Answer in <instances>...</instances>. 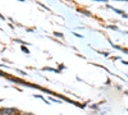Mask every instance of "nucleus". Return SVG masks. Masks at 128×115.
<instances>
[{
	"instance_id": "nucleus-1",
	"label": "nucleus",
	"mask_w": 128,
	"mask_h": 115,
	"mask_svg": "<svg viewBox=\"0 0 128 115\" xmlns=\"http://www.w3.org/2000/svg\"><path fill=\"white\" fill-rule=\"evenodd\" d=\"M18 113L17 109L14 108H3V109H0V115H13Z\"/></svg>"
},
{
	"instance_id": "nucleus-2",
	"label": "nucleus",
	"mask_w": 128,
	"mask_h": 115,
	"mask_svg": "<svg viewBox=\"0 0 128 115\" xmlns=\"http://www.w3.org/2000/svg\"><path fill=\"white\" fill-rule=\"evenodd\" d=\"M20 49H22V50L24 51V53H26V54H28V53H30V50H28V49H27V47H26L24 45H22V46H20Z\"/></svg>"
},
{
	"instance_id": "nucleus-3",
	"label": "nucleus",
	"mask_w": 128,
	"mask_h": 115,
	"mask_svg": "<svg viewBox=\"0 0 128 115\" xmlns=\"http://www.w3.org/2000/svg\"><path fill=\"white\" fill-rule=\"evenodd\" d=\"M54 35H55V36H58V37H62V38H63V35H62V33H59V32H54Z\"/></svg>"
},
{
	"instance_id": "nucleus-4",
	"label": "nucleus",
	"mask_w": 128,
	"mask_h": 115,
	"mask_svg": "<svg viewBox=\"0 0 128 115\" xmlns=\"http://www.w3.org/2000/svg\"><path fill=\"white\" fill-rule=\"evenodd\" d=\"M13 115H22V114H20V113H16V114H13Z\"/></svg>"
}]
</instances>
